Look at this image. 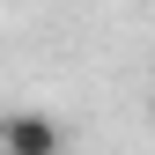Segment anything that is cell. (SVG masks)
<instances>
[{
    "label": "cell",
    "instance_id": "6da1fadb",
    "mask_svg": "<svg viewBox=\"0 0 155 155\" xmlns=\"http://www.w3.org/2000/svg\"><path fill=\"white\" fill-rule=\"evenodd\" d=\"M59 148H67V126L59 118H30L22 111V118L0 126V155H59Z\"/></svg>",
    "mask_w": 155,
    "mask_h": 155
}]
</instances>
